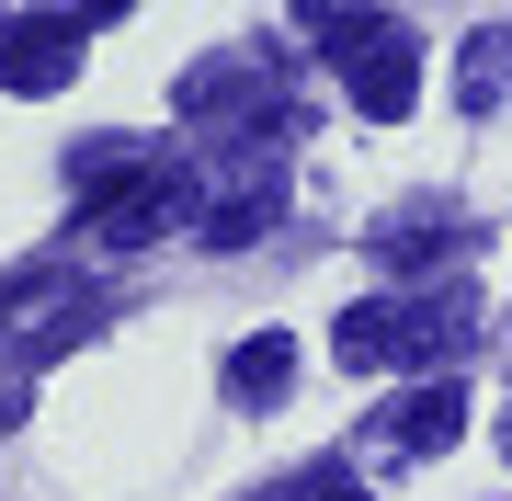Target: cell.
<instances>
[{"instance_id":"6da1fadb","label":"cell","mask_w":512,"mask_h":501,"mask_svg":"<svg viewBox=\"0 0 512 501\" xmlns=\"http://www.w3.org/2000/svg\"><path fill=\"white\" fill-rule=\"evenodd\" d=\"M274 205H285V149H262V137H217L205 160H183V228L205 251H251Z\"/></svg>"},{"instance_id":"7a4b0ae2","label":"cell","mask_w":512,"mask_h":501,"mask_svg":"<svg viewBox=\"0 0 512 501\" xmlns=\"http://www.w3.org/2000/svg\"><path fill=\"white\" fill-rule=\"evenodd\" d=\"M171 217H183V160H148V171H126L114 194H92V205H80V240L137 251V240H160Z\"/></svg>"},{"instance_id":"3957f363","label":"cell","mask_w":512,"mask_h":501,"mask_svg":"<svg viewBox=\"0 0 512 501\" xmlns=\"http://www.w3.org/2000/svg\"><path fill=\"white\" fill-rule=\"evenodd\" d=\"M103 12H35V23H0V92H69L80 35Z\"/></svg>"},{"instance_id":"277c9868","label":"cell","mask_w":512,"mask_h":501,"mask_svg":"<svg viewBox=\"0 0 512 501\" xmlns=\"http://www.w3.org/2000/svg\"><path fill=\"white\" fill-rule=\"evenodd\" d=\"M421 103V46H410V23H387V35L353 57V114H376V126H399V114Z\"/></svg>"},{"instance_id":"5b68a950","label":"cell","mask_w":512,"mask_h":501,"mask_svg":"<svg viewBox=\"0 0 512 501\" xmlns=\"http://www.w3.org/2000/svg\"><path fill=\"white\" fill-rule=\"evenodd\" d=\"M456 433H467V388H456V376H433V388H410L399 410H387V445H399V456H444Z\"/></svg>"},{"instance_id":"8992f818","label":"cell","mask_w":512,"mask_h":501,"mask_svg":"<svg viewBox=\"0 0 512 501\" xmlns=\"http://www.w3.org/2000/svg\"><path fill=\"white\" fill-rule=\"evenodd\" d=\"M456 342H467V297H456V285L421 297V308H399V365H444Z\"/></svg>"},{"instance_id":"52a82bcc","label":"cell","mask_w":512,"mask_h":501,"mask_svg":"<svg viewBox=\"0 0 512 501\" xmlns=\"http://www.w3.org/2000/svg\"><path fill=\"white\" fill-rule=\"evenodd\" d=\"M456 103H467V114H490V103H512V23H490V35H467V69H456Z\"/></svg>"},{"instance_id":"ba28073f","label":"cell","mask_w":512,"mask_h":501,"mask_svg":"<svg viewBox=\"0 0 512 501\" xmlns=\"http://www.w3.org/2000/svg\"><path fill=\"white\" fill-rule=\"evenodd\" d=\"M330 353H342L353 376H376V365H399V308H387V297H365V308L342 319V331H330Z\"/></svg>"},{"instance_id":"9c48e42d","label":"cell","mask_w":512,"mask_h":501,"mask_svg":"<svg viewBox=\"0 0 512 501\" xmlns=\"http://www.w3.org/2000/svg\"><path fill=\"white\" fill-rule=\"evenodd\" d=\"M433 251H444V205H410V217L376 228V262H387V274H421Z\"/></svg>"},{"instance_id":"30bf717a","label":"cell","mask_w":512,"mask_h":501,"mask_svg":"<svg viewBox=\"0 0 512 501\" xmlns=\"http://www.w3.org/2000/svg\"><path fill=\"white\" fill-rule=\"evenodd\" d=\"M285 376H296V342H285V331H251L239 365H228V388H239V399H285Z\"/></svg>"},{"instance_id":"8fae6325","label":"cell","mask_w":512,"mask_h":501,"mask_svg":"<svg viewBox=\"0 0 512 501\" xmlns=\"http://www.w3.org/2000/svg\"><path fill=\"white\" fill-rule=\"evenodd\" d=\"M376 35H387L376 12H308V46H342V57H365Z\"/></svg>"},{"instance_id":"7c38bea8","label":"cell","mask_w":512,"mask_h":501,"mask_svg":"<svg viewBox=\"0 0 512 501\" xmlns=\"http://www.w3.org/2000/svg\"><path fill=\"white\" fill-rule=\"evenodd\" d=\"M262 501H365V490H353L342 467H308V479H285V490H262Z\"/></svg>"},{"instance_id":"4fadbf2b","label":"cell","mask_w":512,"mask_h":501,"mask_svg":"<svg viewBox=\"0 0 512 501\" xmlns=\"http://www.w3.org/2000/svg\"><path fill=\"white\" fill-rule=\"evenodd\" d=\"M501 456H512V410H501Z\"/></svg>"}]
</instances>
